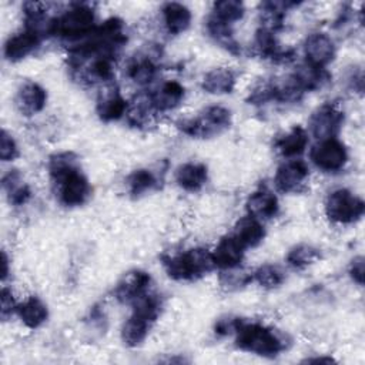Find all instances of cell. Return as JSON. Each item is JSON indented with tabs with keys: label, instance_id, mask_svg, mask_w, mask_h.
<instances>
[{
	"label": "cell",
	"instance_id": "obj_1",
	"mask_svg": "<svg viewBox=\"0 0 365 365\" xmlns=\"http://www.w3.org/2000/svg\"><path fill=\"white\" fill-rule=\"evenodd\" d=\"M48 177L56 190L57 200L67 208L84 205L91 197V184L81 171L78 158L71 151L53 154L47 163Z\"/></svg>",
	"mask_w": 365,
	"mask_h": 365
},
{
	"label": "cell",
	"instance_id": "obj_2",
	"mask_svg": "<svg viewBox=\"0 0 365 365\" xmlns=\"http://www.w3.org/2000/svg\"><path fill=\"white\" fill-rule=\"evenodd\" d=\"M235 346L247 354L275 358L287 349V341L282 334L269 325L241 318L234 332Z\"/></svg>",
	"mask_w": 365,
	"mask_h": 365
},
{
	"label": "cell",
	"instance_id": "obj_3",
	"mask_svg": "<svg viewBox=\"0 0 365 365\" xmlns=\"http://www.w3.org/2000/svg\"><path fill=\"white\" fill-rule=\"evenodd\" d=\"M161 265L171 279L180 282L201 279L215 269L212 252L204 247H190L184 251L163 254Z\"/></svg>",
	"mask_w": 365,
	"mask_h": 365
},
{
	"label": "cell",
	"instance_id": "obj_4",
	"mask_svg": "<svg viewBox=\"0 0 365 365\" xmlns=\"http://www.w3.org/2000/svg\"><path fill=\"white\" fill-rule=\"evenodd\" d=\"M96 10L88 3H74L54 16L51 36L78 43L88 37L97 27Z\"/></svg>",
	"mask_w": 365,
	"mask_h": 365
},
{
	"label": "cell",
	"instance_id": "obj_5",
	"mask_svg": "<svg viewBox=\"0 0 365 365\" xmlns=\"http://www.w3.org/2000/svg\"><path fill=\"white\" fill-rule=\"evenodd\" d=\"M231 124V110L221 104H211L202 108L198 115L180 120L177 128L190 138H212L227 131Z\"/></svg>",
	"mask_w": 365,
	"mask_h": 365
},
{
	"label": "cell",
	"instance_id": "obj_6",
	"mask_svg": "<svg viewBox=\"0 0 365 365\" xmlns=\"http://www.w3.org/2000/svg\"><path fill=\"white\" fill-rule=\"evenodd\" d=\"M325 217L336 225H351L359 221L365 212L362 197L345 187L328 192L324 202Z\"/></svg>",
	"mask_w": 365,
	"mask_h": 365
},
{
	"label": "cell",
	"instance_id": "obj_7",
	"mask_svg": "<svg viewBox=\"0 0 365 365\" xmlns=\"http://www.w3.org/2000/svg\"><path fill=\"white\" fill-rule=\"evenodd\" d=\"M309 161L324 174H336L346 167L349 151L338 137L318 140L309 148Z\"/></svg>",
	"mask_w": 365,
	"mask_h": 365
},
{
	"label": "cell",
	"instance_id": "obj_8",
	"mask_svg": "<svg viewBox=\"0 0 365 365\" xmlns=\"http://www.w3.org/2000/svg\"><path fill=\"white\" fill-rule=\"evenodd\" d=\"M344 121L345 113L336 103H324L312 111L307 131L315 141L338 137Z\"/></svg>",
	"mask_w": 365,
	"mask_h": 365
},
{
	"label": "cell",
	"instance_id": "obj_9",
	"mask_svg": "<svg viewBox=\"0 0 365 365\" xmlns=\"http://www.w3.org/2000/svg\"><path fill=\"white\" fill-rule=\"evenodd\" d=\"M309 165L301 158L284 160L274 174V187L282 194L301 192L309 181Z\"/></svg>",
	"mask_w": 365,
	"mask_h": 365
},
{
	"label": "cell",
	"instance_id": "obj_10",
	"mask_svg": "<svg viewBox=\"0 0 365 365\" xmlns=\"http://www.w3.org/2000/svg\"><path fill=\"white\" fill-rule=\"evenodd\" d=\"M302 53L307 64L327 68L336 56V44L334 38L324 31L309 33L302 43Z\"/></svg>",
	"mask_w": 365,
	"mask_h": 365
},
{
	"label": "cell",
	"instance_id": "obj_11",
	"mask_svg": "<svg viewBox=\"0 0 365 365\" xmlns=\"http://www.w3.org/2000/svg\"><path fill=\"white\" fill-rule=\"evenodd\" d=\"M130 101L123 96L115 84L107 83L100 90L96 100V114L104 123L118 121L125 117Z\"/></svg>",
	"mask_w": 365,
	"mask_h": 365
},
{
	"label": "cell",
	"instance_id": "obj_12",
	"mask_svg": "<svg viewBox=\"0 0 365 365\" xmlns=\"http://www.w3.org/2000/svg\"><path fill=\"white\" fill-rule=\"evenodd\" d=\"M151 275L147 271L131 269L114 287V298L121 304L131 305L135 299L151 291Z\"/></svg>",
	"mask_w": 365,
	"mask_h": 365
},
{
	"label": "cell",
	"instance_id": "obj_13",
	"mask_svg": "<svg viewBox=\"0 0 365 365\" xmlns=\"http://www.w3.org/2000/svg\"><path fill=\"white\" fill-rule=\"evenodd\" d=\"M14 106L21 115L33 117L47 106V90L33 80L23 81L14 96Z\"/></svg>",
	"mask_w": 365,
	"mask_h": 365
},
{
	"label": "cell",
	"instance_id": "obj_14",
	"mask_svg": "<svg viewBox=\"0 0 365 365\" xmlns=\"http://www.w3.org/2000/svg\"><path fill=\"white\" fill-rule=\"evenodd\" d=\"M41 40V36L23 27L6 38L3 44V56L9 63H19L31 56L40 47Z\"/></svg>",
	"mask_w": 365,
	"mask_h": 365
},
{
	"label": "cell",
	"instance_id": "obj_15",
	"mask_svg": "<svg viewBox=\"0 0 365 365\" xmlns=\"http://www.w3.org/2000/svg\"><path fill=\"white\" fill-rule=\"evenodd\" d=\"M148 94L157 114H165L178 108L185 98V87L178 80H164Z\"/></svg>",
	"mask_w": 365,
	"mask_h": 365
},
{
	"label": "cell",
	"instance_id": "obj_16",
	"mask_svg": "<svg viewBox=\"0 0 365 365\" xmlns=\"http://www.w3.org/2000/svg\"><path fill=\"white\" fill-rule=\"evenodd\" d=\"M247 215L254 217L262 222L272 220L279 212V200L268 187H259L252 191L245 201Z\"/></svg>",
	"mask_w": 365,
	"mask_h": 365
},
{
	"label": "cell",
	"instance_id": "obj_17",
	"mask_svg": "<svg viewBox=\"0 0 365 365\" xmlns=\"http://www.w3.org/2000/svg\"><path fill=\"white\" fill-rule=\"evenodd\" d=\"M211 252L215 262V268L224 271L238 268L244 261L247 250L232 234H227L218 240Z\"/></svg>",
	"mask_w": 365,
	"mask_h": 365
},
{
	"label": "cell",
	"instance_id": "obj_18",
	"mask_svg": "<svg viewBox=\"0 0 365 365\" xmlns=\"http://www.w3.org/2000/svg\"><path fill=\"white\" fill-rule=\"evenodd\" d=\"M309 147V134L302 125H294L274 141L275 151L284 158H301V155Z\"/></svg>",
	"mask_w": 365,
	"mask_h": 365
},
{
	"label": "cell",
	"instance_id": "obj_19",
	"mask_svg": "<svg viewBox=\"0 0 365 365\" xmlns=\"http://www.w3.org/2000/svg\"><path fill=\"white\" fill-rule=\"evenodd\" d=\"M238 83L237 73L227 66H218L208 70L201 80V88L211 96L231 94Z\"/></svg>",
	"mask_w": 365,
	"mask_h": 365
},
{
	"label": "cell",
	"instance_id": "obj_20",
	"mask_svg": "<svg viewBox=\"0 0 365 365\" xmlns=\"http://www.w3.org/2000/svg\"><path fill=\"white\" fill-rule=\"evenodd\" d=\"M174 180L181 190L197 192L202 190L208 181V167L201 161H185L177 167Z\"/></svg>",
	"mask_w": 365,
	"mask_h": 365
},
{
	"label": "cell",
	"instance_id": "obj_21",
	"mask_svg": "<svg viewBox=\"0 0 365 365\" xmlns=\"http://www.w3.org/2000/svg\"><path fill=\"white\" fill-rule=\"evenodd\" d=\"M160 14L164 29L171 36L185 33L192 23V11L182 3L168 1L161 6Z\"/></svg>",
	"mask_w": 365,
	"mask_h": 365
},
{
	"label": "cell",
	"instance_id": "obj_22",
	"mask_svg": "<svg viewBox=\"0 0 365 365\" xmlns=\"http://www.w3.org/2000/svg\"><path fill=\"white\" fill-rule=\"evenodd\" d=\"M153 325H154L153 321L131 311V314L125 318L120 329V336L123 344L128 348H137L143 345Z\"/></svg>",
	"mask_w": 365,
	"mask_h": 365
},
{
	"label": "cell",
	"instance_id": "obj_23",
	"mask_svg": "<svg viewBox=\"0 0 365 365\" xmlns=\"http://www.w3.org/2000/svg\"><path fill=\"white\" fill-rule=\"evenodd\" d=\"M158 73V64L150 53H138L134 56L125 68L127 77L137 86L145 87L151 84Z\"/></svg>",
	"mask_w": 365,
	"mask_h": 365
},
{
	"label": "cell",
	"instance_id": "obj_24",
	"mask_svg": "<svg viewBox=\"0 0 365 365\" xmlns=\"http://www.w3.org/2000/svg\"><path fill=\"white\" fill-rule=\"evenodd\" d=\"M231 234L242 244L245 250H252L262 244V241L265 240L267 231L262 221L254 217L245 215L237 221Z\"/></svg>",
	"mask_w": 365,
	"mask_h": 365
},
{
	"label": "cell",
	"instance_id": "obj_25",
	"mask_svg": "<svg viewBox=\"0 0 365 365\" xmlns=\"http://www.w3.org/2000/svg\"><path fill=\"white\" fill-rule=\"evenodd\" d=\"M16 315L24 327L29 329H37L47 322L48 308L41 298L31 295L19 302Z\"/></svg>",
	"mask_w": 365,
	"mask_h": 365
},
{
	"label": "cell",
	"instance_id": "obj_26",
	"mask_svg": "<svg viewBox=\"0 0 365 365\" xmlns=\"http://www.w3.org/2000/svg\"><path fill=\"white\" fill-rule=\"evenodd\" d=\"M1 188L7 201L14 207L27 204L33 194L30 185L24 181L19 170H9L6 174H3Z\"/></svg>",
	"mask_w": 365,
	"mask_h": 365
},
{
	"label": "cell",
	"instance_id": "obj_27",
	"mask_svg": "<svg viewBox=\"0 0 365 365\" xmlns=\"http://www.w3.org/2000/svg\"><path fill=\"white\" fill-rule=\"evenodd\" d=\"M291 76L304 93L318 91L324 88L331 80V74L327 68H319L307 63L298 66Z\"/></svg>",
	"mask_w": 365,
	"mask_h": 365
},
{
	"label": "cell",
	"instance_id": "obj_28",
	"mask_svg": "<svg viewBox=\"0 0 365 365\" xmlns=\"http://www.w3.org/2000/svg\"><path fill=\"white\" fill-rule=\"evenodd\" d=\"M298 6L291 1H264L259 9V27L267 29L272 33H278L284 27L287 13Z\"/></svg>",
	"mask_w": 365,
	"mask_h": 365
},
{
	"label": "cell",
	"instance_id": "obj_29",
	"mask_svg": "<svg viewBox=\"0 0 365 365\" xmlns=\"http://www.w3.org/2000/svg\"><path fill=\"white\" fill-rule=\"evenodd\" d=\"M205 33L215 44L222 47L230 54H234V56L241 54V44L237 41L234 36L232 26L225 24L214 19L212 16H208L205 20Z\"/></svg>",
	"mask_w": 365,
	"mask_h": 365
},
{
	"label": "cell",
	"instance_id": "obj_30",
	"mask_svg": "<svg viewBox=\"0 0 365 365\" xmlns=\"http://www.w3.org/2000/svg\"><path fill=\"white\" fill-rule=\"evenodd\" d=\"M155 115L157 113L151 106L148 94H143L135 97L133 101H130L128 110L124 118L130 125L135 128H145L154 121Z\"/></svg>",
	"mask_w": 365,
	"mask_h": 365
},
{
	"label": "cell",
	"instance_id": "obj_31",
	"mask_svg": "<svg viewBox=\"0 0 365 365\" xmlns=\"http://www.w3.org/2000/svg\"><path fill=\"white\" fill-rule=\"evenodd\" d=\"M158 175L150 168H137L125 178L127 192L134 198H140L154 191L158 187Z\"/></svg>",
	"mask_w": 365,
	"mask_h": 365
},
{
	"label": "cell",
	"instance_id": "obj_32",
	"mask_svg": "<svg viewBox=\"0 0 365 365\" xmlns=\"http://www.w3.org/2000/svg\"><path fill=\"white\" fill-rule=\"evenodd\" d=\"M321 259V250L312 244H297L285 255L287 264L292 269H305Z\"/></svg>",
	"mask_w": 365,
	"mask_h": 365
},
{
	"label": "cell",
	"instance_id": "obj_33",
	"mask_svg": "<svg viewBox=\"0 0 365 365\" xmlns=\"http://www.w3.org/2000/svg\"><path fill=\"white\" fill-rule=\"evenodd\" d=\"M251 279H252V282L258 284L261 288L275 289V288H279L285 282L287 274L282 269V267H279L278 264L265 262V264L258 265L251 272Z\"/></svg>",
	"mask_w": 365,
	"mask_h": 365
},
{
	"label": "cell",
	"instance_id": "obj_34",
	"mask_svg": "<svg viewBox=\"0 0 365 365\" xmlns=\"http://www.w3.org/2000/svg\"><path fill=\"white\" fill-rule=\"evenodd\" d=\"M247 13V7L242 1L240 0H221V1H215L212 3V9L210 16H212L214 19L234 26L235 23L241 21L244 19Z\"/></svg>",
	"mask_w": 365,
	"mask_h": 365
},
{
	"label": "cell",
	"instance_id": "obj_35",
	"mask_svg": "<svg viewBox=\"0 0 365 365\" xmlns=\"http://www.w3.org/2000/svg\"><path fill=\"white\" fill-rule=\"evenodd\" d=\"M221 285L227 289H238L252 282L251 272H244L242 269H240V267L232 269H224L221 271Z\"/></svg>",
	"mask_w": 365,
	"mask_h": 365
},
{
	"label": "cell",
	"instance_id": "obj_36",
	"mask_svg": "<svg viewBox=\"0 0 365 365\" xmlns=\"http://www.w3.org/2000/svg\"><path fill=\"white\" fill-rule=\"evenodd\" d=\"M20 157V148L16 138L6 128L1 130L0 135V158L3 163H11Z\"/></svg>",
	"mask_w": 365,
	"mask_h": 365
},
{
	"label": "cell",
	"instance_id": "obj_37",
	"mask_svg": "<svg viewBox=\"0 0 365 365\" xmlns=\"http://www.w3.org/2000/svg\"><path fill=\"white\" fill-rule=\"evenodd\" d=\"M241 318L240 317H232V315H225L221 317L215 321L214 324V332L218 336H230L234 335Z\"/></svg>",
	"mask_w": 365,
	"mask_h": 365
},
{
	"label": "cell",
	"instance_id": "obj_38",
	"mask_svg": "<svg viewBox=\"0 0 365 365\" xmlns=\"http://www.w3.org/2000/svg\"><path fill=\"white\" fill-rule=\"evenodd\" d=\"M17 307H19V301L16 299L11 288L3 285V288H1V318H3V321L10 318L11 315H14L17 311Z\"/></svg>",
	"mask_w": 365,
	"mask_h": 365
},
{
	"label": "cell",
	"instance_id": "obj_39",
	"mask_svg": "<svg viewBox=\"0 0 365 365\" xmlns=\"http://www.w3.org/2000/svg\"><path fill=\"white\" fill-rule=\"evenodd\" d=\"M364 264L365 259L362 255H356L351 259L349 265H348V275L352 279V282H355L356 285H362L364 284Z\"/></svg>",
	"mask_w": 365,
	"mask_h": 365
},
{
	"label": "cell",
	"instance_id": "obj_40",
	"mask_svg": "<svg viewBox=\"0 0 365 365\" xmlns=\"http://www.w3.org/2000/svg\"><path fill=\"white\" fill-rule=\"evenodd\" d=\"M1 264H3L1 279H3V282H4L6 278H7V275H9V257H7V254H6L4 250H3V252H1Z\"/></svg>",
	"mask_w": 365,
	"mask_h": 365
},
{
	"label": "cell",
	"instance_id": "obj_41",
	"mask_svg": "<svg viewBox=\"0 0 365 365\" xmlns=\"http://www.w3.org/2000/svg\"><path fill=\"white\" fill-rule=\"evenodd\" d=\"M305 362H334V359L331 356H319V358H307Z\"/></svg>",
	"mask_w": 365,
	"mask_h": 365
}]
</instances>
